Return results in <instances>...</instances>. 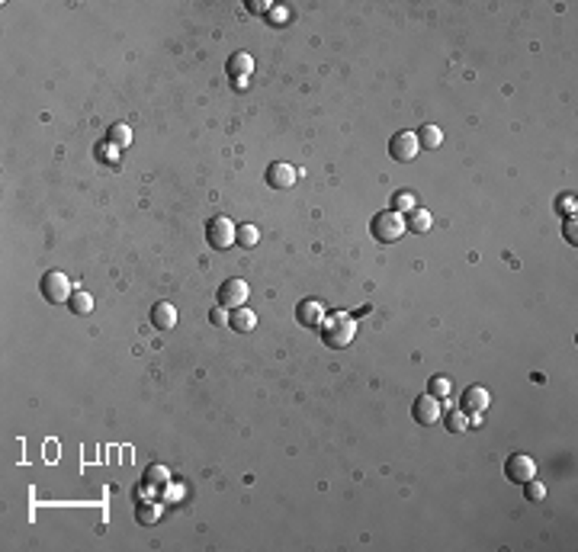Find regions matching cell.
<instances>
[{
	"label": "cell",
	"instance_id": "cell-1",
	"mask_svg": "<svg viewBox=\"0 0 578 552\" xmlns=\"http://www.w3.org/2000/svg\"><path fill=\"white\" fill-rule=\"evenodd\" d=\"M318 334H321V341H325V347L344 350L354 344V337H357V325H354L347 315H331L318 325Z\"/></svg>",
	"mask_w": 578,
	"mask_h": 552
},
{
	"label": "cell",
	"instance_id": "cell-2",
	"mask_svg": "<svg viewBox=\"0 0 578 552\" xmlns=\"http://www.w3.org/2000/svg\"><path fill=\"white\" fill-rule=\"evenodd\" d=\"M370 231H373V238H376L379 244H396L398 238L405 235V219L398 215V212H392V209L376 212Z\"/></svg>",
	"mask_w": 578,
	"mask_h": 552
},
{
	"label": "cell",
	"instance_id": "cell-3",
	"mask_svg": "<svg viewBox=\"0 0 578 552\" xmlns=\"http://www.w3.org/2000/svg\"><path fill=\"white\" fill-rule=\"evenodd\" d=\"M235 222L225 219V215H215V219L206 222V241L213 250H229L235 248Z\"/></svg>",
	"mask_w": 578,
	"mask_h": 552
},
{
	"label": "cell",
	"instance_id": "cell-4",
	"mask_svg": "<svg viewBox=\"0 0 578 552\" xmlns=\"http://www.w3.org/2000/svg\"><path fill=\"white\" fill-rule=\"evenodd\" d=\"M39 292H42V299H46L48 305H58V302H68L71 299V283L68 276L61 270H48L42 280H39Z\"/></svg>",
	"mask_w": 578,
	"mask_h": 552
},
{
	"label": "cell",
	"instance_id": "cell-5",
	"mask_svg": "<svg viewBox=\"0 0 578 552\" xmlns=\"http://www.w3.org/2000/svg\"><path fill=\"white\" fill-rule=\"evenodd\" d=\"M504 478H508L511 485L530 482V478H537V462L527 453H511L508 459H504Z\"/></svg>",
	"mask_w": 578,
	"mask_h": 552
},
{
	"label": "cell",
	"instance_id": "cell-6",
	"mask_svg": "<svg viewBox=\"0 0 578 552\" xmlns=\"http://www.w3.org/2000/svg\"><path fill=\"white\" fill-rule=\"evenodd\" d=\"M248 295H251V289H248V283L238 280V276H231V280H225L219 286V292H215V302L222 305V309H241L244 302H248Z\"/></svg>",
	"mask_w": 578,
	"mask_h": 552
},
{
	"label": "cell",
	"instance_id": "cell-7",
	"mask_svg": "<svg viewBox=\"0 0 578 552\" xmlns=\"http://www.w3.org/2000/svg\"><path fill=\"white\" fill-rule=\"evenodd\" d=\"M411 417H415L421 427H434V424L443 417V401L434 398V395H418L415 405H411Z\"/></svg>",
	"mask_w": 578,
	"mask_h": 552
},
{
	"label": "cell",
	"instance_id": "cell-8",
	"mask_svg": "<svg viewBox=\"0 0 578 552\" xmlns=\"http://www.w3.org/2000/svg\"><path fill=\"white\" fill-rule=\"evenodd\" d=\"M421 152V144H418V135L415 132H396V135L389 138V154H392V161H402V164H408V161H415Z\"/></svg>",
	"mask_w": 578,
	"mask_h": 552
},
{
	"label": "cell",
	"instance_id": "cell-9",
	"mask_svg": "<svg viewBox=\"0 0 578 552\" xmlns=\"http://www.w3.org/2000/svg\"><path fill=\"white\" fill-rule=\"evenodd\" d=\"M267 187L270 189H289L293 183H296V167H289V164H283V161H274V164L267 167Z\"/></svg>",
	"mask_w": 578,
	"mask_h": 552
},
{
	"label": "cell",
	"instance_id": "cell-10",
	"mask_svg": "<svg viewBox=\"0 0 578 552\" xmlns=\"http://www.w3.org/2000/svg\"><path fill=\"white\" fill-rule=\"evenodd\" d=\"M488 401H492L488 389L469 386V389L463 392V398H459V411H463V415H482V411L488 408Z\"/></svg>",
	"mask_w": 578,
	"mask_h": 552
},
{
	"label": "cell",
	"instance_id": "cell-11",
	"mask_svg": "<svg viewBox=\"0 0 578 552\" xmlns=\"http://www.w3.org/2000/svg\"><path fill=\"white\" fill-rule=\"evenodd\" d=\"M296 321L302 328H309V331H315V328L325 321V311H321L318 299H302V302L296 305Z\"/></svg>",
	"mask_w": 578,
	"mask_h": 552
},
{
	"label": "cell",
	"instance_id": "cell-12",
	"mask_svg": "<svg viewBox=\"0 0 578 552\" xmlns=\"http://www.w3.org/2000/svg\"><path fill=\"white\" fill-rule=\"evenodd\" d=\"M142 485H144V492L161 494V492H164V488L170 485V472L164 469L161 462H152V466L142 472Z\"/></svg>",
	"mask_w": 578,
	"mask_h": 552
},
{
	"label": "cell",
	"instance_id": "cell-13",
	"mask_svg": "<svg viewBox=\"0 0 578 552\" xmlns=\"http://www.w3.org/2000/svg\"><path fill=\"white\" fill-rule=\"evenodd\" d=\"M225 71H229L231 81H248L254 71V58L248 52H231L229 61H225Z\"/></svg>",
	"mask_w": 578,
	"mask_h": 552
},
{
	"label": "cell",
	"instance_id": "cell-14",
	"mask_svg": "<svg viewBox=\"0 0 578 552\" xmlns=\"http://www.w3.org/2000/svg\"><path fill=\"white\" fill-rule=\"evenodd\" d=\"M152 328H158V331H170V328H177L174 302H154L152 305Z\"/></svg>",
	"mask_w": 578,
	"mask_h": 552
},
{
	"label": "cell",
	"instance_id": "cell-15",
	"mask_svg": "<svg viewBox=\"0 0 578 552\" xmlns=\"http://www.w3.org/2000/svg\"><path fill=\"white\" fill-rule=\"evenodd\" d=\"M229 328H231V331H238V334H251L254 328H257V315H254L248 305H241V309H231Z\"/></svg>",
	"mask_w": 578,
	"mask_h": 552
},
{
	"label": "cell",
	"instance_id": "cell-16",
	"mask_svg": "<svg viewBox=\"0 0 578 552\" xmlns=\"http://www.w3.org/2000/svg\"><path fill=\"white\" fill-rule=\"evenodd\" d=\"M405 231H415V235H427L431 231V212L415 206V209L405 215Z\"/></svg>",
	"mask_w": 578,
	"mask_h": 552
},
{
	"label": "cell",
	"instance_id": "cell-17",
	"mask_svg": "<svg viewBox=\"0 0 578 552\" xmlns=\"http://www.w3.org/2000/svg\"><path fill=\"white\" fill-rule=\"evenodd\" d=\"M257 241H260L257 225H251V222H241V225L235 228V244H238V248H241V250L257 248Z\"/></svg>",
	"mask_w": 578,
	"mask_h": 552
},
{
	"label": "cell",
	"instance_id": "cell-18",
	"mask_svg": "<svg viewBox=\"0 0 578 552\" xmlns=\"http://www.w3.org/2000/svg\"><path fill=\"white\" fill-rule=\"evenodd\" d=\"M415 135H418V144L424 148V152H434V148H441V144H443V132L437 129V126H431V122H427V126H421Z\"/></svg>",
	"mask_w": 578,
	"mask_h": 552
},
{
	"label": "cell",
	"instance_id": "cell-19",
	"mask_svg": "<svg viewBox=\"0 0 578 552\" xmlns=\"http://www.w3.org/2000/svg\"><path fill=\"white\" fill-rule=\"evenodd\" d=\"M450 392H453V379H450V376L437 372V376L427 379V395H434V398L447 401V398H450Z\"/></svg>",
	"mask_w": 578,
	"mask_h": 552
},
{
	"label": "cell",
	"instance_id": "cell-20",
	"mask_svg": "<svg viewBox=\"0 0 578 552\" xmlns=\"http://www.w3.org/2000/svg\"><path fill=\"white\" fill-rule=\"evenodd\" d=\"M135 520L142 523V527H154V523L161 520V504H152V501L135 504Z\"/></svg>",
	"mask_w": 578,
	"mask_h": 552
},
{
	"label": "cell",
	"instance_id": "cell-21",
	"mask_svg": "<svg viewBox=\"0 0 578 552\" xmlns=\"http://www.w3.org/2000/svg\"><path fill=\"white\" fill-rule=\"evenodd\" d=\"M68 309L74 311V315H90V311H93V295L84 292V289H77V292H71Z\"/></svg>",
	"mask_w": 578,
	"mask_h": 552
},
{
	"label": "cell",
	"instance_id": "cell-22",
	"mask_svg": "<svg viewBox=\"0 0 578 552\" xmlns=\"http://www.w3.org/2000/svg\"><path fill=\"white\" fill-rule=\"evenodd\" d=\"M107 142L116 144V148H129V142H132L129 126H126V122H113V126H109V132H107Z\"/></svg>",
	"mask_w": 578,
	"mask_h": 552
},
{
	"label": "cell",
	"instance_id": "cell-23",
	"mask_svg": "<svg viewBox=\"0 0 578 552\" xmlns=\"http://www.w3.org/2000/svg\"><path fill=\"white\" fill-rule=\"evenodd\" d=\"M443 427H447L450 433H463V431H469V417H466L459 408H453V411L443 415Z\"/></svg>",
	"mask_w": 578,
	"mask_h": 552
},
{
	"label": "cell",
	"instance_id": "cell-24",
	"mask_svg": "<svg viewBox=\"0 0 578 552\" xmlns=\"http://www.w3.org/2000/svg\"><path fill=\"white\" fill-rule=\"evenodd\" d=\"M415 206H418V196H415L411 189H398L396 196H392V206H389V209L402 215V212H411V209H415Z\"/></svg>",
	"mask_w": 578,
	"mask_h": 552
},
{
	"label": "cell",
	"instance_id": "cell-25",
	"mask_svg": "<svg viewBox=\"0 0 578 552\" xmlns=\"http://www.w3.org/2000/svg\"><path fill=\"white\" fill-rule=\"evenodd\" d=\"M524 494H527V501H543L546 498V485L530 478V482H524Z\"/></svg>",
	"mask_w": 578,
	"mask_h": 552
},
{
	"label": "cell",
	"instance_id": "cell-26",
	"mask_svg": "<svg viewBox=\"0 0 578 552\" xmlns=\"http://www.w3.org/2000/svg\"><path fill=\"white\" fill-rule=\"evenodd\" d=\"M229 315H231L229 309H222V305H215V309L209 311V321H213L215 328H229Z\"/></svg>",
	"mask_w": 578,
	"mask_h": 552
},
{
	"label": "cell",
	"instance_id": "cell-27",
	"mask_svg": "<svg viewBox=\"0 0 578 552\" xmlns=\"http://www.w3.org/2000/svg\"><path fill=\"white\" fill-rule=\"evenodd\" d=\"M248 13L264 16V13H270V4L267 0H248Z\"/></svg>",
	"mask_w": 578,
	"mask_h": 552
},
{
	"label": "cell",
	"instance_id": "cell-28",
	"mask_svg": "<svg viewBox=\"0 0 578 552\" xmlns=\"http://www.w3.org/2000/svg\"><path fill=\"white\" fill-rule=\"evenodd\" d=\"M559 212H565V215H569V212H575V196H563V199H559Z\"/></svg>",
	"mask_w": 578,
	"mask_h": 552
},
{
	"label": "cell",
	"instance_id": "cell-29",
	"mask_svg": "<svg viewBox=\"0 0 578 552\" xmlns=\"http://www.w3.org/2000/svg\"><path fill=\"white\" fill-rule=\"evenodd\" d=\"M563 235H565V241H572V244H575V219H565Z\"/></svg>",
	"mask_w": 578,
	"mask_h": 552
},
{
	"label": "cell",
	"instance_id": "cell-30",
	"mask_svg": "<svg viewBox=\"0 0 578 552\" xmlns=\"http://www.w3.org/2000/svg\"><path fill=\"white\" fill-rule=\"evenodd\" d=\"M270 23H276V26L286 23V13H283V10H274V20H270Z\"/></svg>",
	"mask_w": 578,
	"mask_h": 552
}]
</instances>
